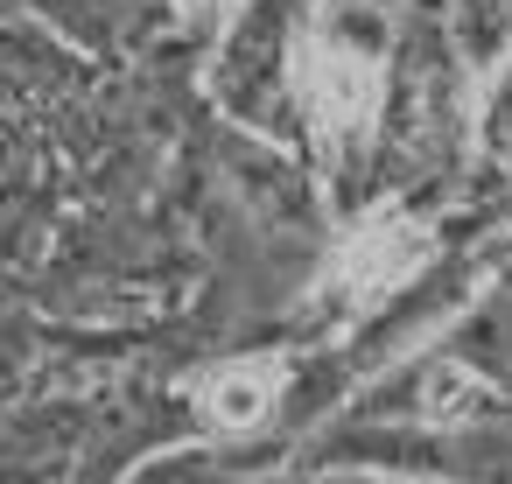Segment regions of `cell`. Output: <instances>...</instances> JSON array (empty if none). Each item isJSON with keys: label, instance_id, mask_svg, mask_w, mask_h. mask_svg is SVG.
I'll return each instance as SVG.
<instances>
[{"label": "cell", "instance_id": "6da1fadb", "mask_svg": "<svg viewBox=\"0 0 512 484\" xmlns=\"http://www.w3.org/2000/svg\"><path fill=\"white\" fill-rule=\"evenodd\" d=\"M211 393H218L211 407H218L225 421H253V414L267 407V379H260V372H225Z\"/></svg>", "mask_w": 512, "mask_h": 484}]
</instances>
